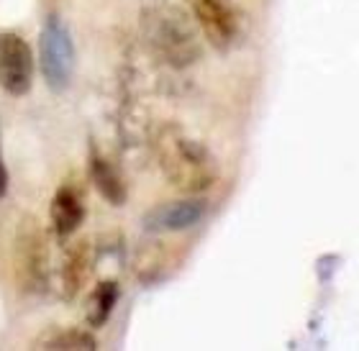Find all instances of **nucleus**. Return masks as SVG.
<instances>
[{
	"mask_svg": "<svg viewBox=\"0 0 359 351\" xmlns=\"http://www.w3.org/2000/svg\"><path fill=\"white\" fill-rule=\"evenodd\" d=\"M154 154L165 179L180 193L198 195L216 185L218 165L213 154L175 123H167L157 131Z\"/></svg>",
	"mask_w": 359,
	"mask_h": 351,
	"instance_id": "f257e3e1",
	"label": "nucleus"
},
{
	"mask_svg": "<svg viewBox=\"0 0 359 351\" xmlns=\"http://www.w3.org/2000/svg\"><path fill=\"white\" fill-rule=\"evenodd\" d=\"M144 39L159 60L187 67L201 57V41L193 18L177 6H151L142 15Z\"/></svg>",
	"mask_w": 359,
	"mask_h": 351,
	"instance_id": "f03ea898",
	"label": "nucleus"
},
{
	"mask_svg": "<svg viewBox=\"0 0 359 351\" xmlns=\"http://www.w3.org/2000/svg\"><path fill=\"white\" fill-rule=\"evenodd\" d=\"M13 280L23 295H41L49 284V244L36 216H23L13 233Z\"/></svg>",
	"mask_w": 359,
	"mask_h": 351,
	"instance_id": "7ed1b4c3",
	"label": "nucleus"
},
{
	"mask_svg": "<svg viewBox=\"0 0 359 351\" xmlns=\"http://www.w3.org/2000/svg\"><path fill=\"white\" fill-rule=\"evenodd\" d=\"M39 64L46 85L54 92L67 90L75 75V44L67 23L60 15H49L39 36Z\"/></svg>",
	"mask_w": 359,
	"mask_h": 351,
	"instance_id": "20e7f679",
	"label": "nucleus"
},
{
	"mask_svg": "<svg viewBox=\"0 0 359 351\" xmlns=\"http://www.w3.org/2000/svg\"><path fill=\"white\" fill-rule=\"evenodd\" d=\"M193 18L216 49H231L244 34V15L233 0H190Z\"/></svg>",
	"mask_w": 359,
	"mask_h": 351,
	"instance_id": "39448f33",
	"label": "nucleus"
},
{
	"mask_svg": "<svg viewBox=\"0 0 359 351\" xmlns=\"http://www.w3.org/2000/svg\"><path fill=\"white\" fill-rule=\"evenodd\" d=\"M31 85H34V52L29 41L15 31H3L0 34V88L8 95L23 97L29 95Z\"/></svg>",
	"mask_w": 359,
	"mask_h": 351,
	"instance_id": "423d86ee",
	"label": "nucleus"
},
{
	"mask_svg": "<svg viewBox=\"0 0 359 351\" xmlns=\"http://www.w3.org/2000/svg\"><path fill=\"white\" fill-rule=\"evenodd\" d=\"M205 200H172L151 208L144 216V228L149 233H172L193 228L205 216Z\"/></svg>",
	"mask_w": 359,
	"mask_h": 351,
	"instance_id": "0eeeda50",
	"label": "nucleus"
},
{
	"mask_svg": "<svg viewBox=\"0 0 359 351\" xmlns=\"http://www.w3.org/2000/svg\"><path fill=\"white\" fill-rule=\"evenodd\" d=\"M88 177L93 182V187L97 190V195L103 198L108 205L113 208H121L126 202V182L121 177V172L111 165V159L105 157L103 151L95 149V144L90 146L88 154Z\"/></svg>",
	"mask_w": 359,
	"mask_h": 351,
	"instance_id": "6e6552de",
	"label": "nucleus"
},
{
	"mask_svg": "<svg viewBox=\"0 0 359 351\" xmlns=\"http://www.w3.org/2000/svg\"><path fill=\"white\" fill-rule=\"evenodd\" d=\"M49 216H52L54 233H57L60 239L72 236V233H75L85 221V202H83L80 190H77L75 185L65 182V185L54 193Z\"/></svg>",
	"mask_w": 359,
	"mask_h": 351,
	"instance_id": "1a4fd4ad",
	"label": "nucleus"
},
{
	"mask_svg": "<svg viewBox=\"0 0 359 351\" xmlns=\"http://www.w3.org/2000/svg\"><path fill=\"white\" fill-rule=\"evenodd\" d=\"M93 262H95V256H93L90 241H77L67 249L65 264H62V298L67 303H72L88 284L90 275H93Z\"/></svg>",
	"mask_w": 359,
	"mask_h": 351,
	"instance_id": "9d476101",
	"label": "nucleus"
},
{
	"mask_svg": "<svg viewBox=\"0 0 359 351\" xmlns=\"http://www.w3.org/2000/svg\"><path fill=\"white\" fill-rule=\"evenodd\" d=\"M118 298H121L118 282L105 280V282L95 284V290H93V295L88 300V323L93 329H103L105 323L111 321L113 310L118 305Z\"/></svg>",
	"mask_w": 359,
	"mask_h": 351,
	"instance_id": "9b49d317",
	"label": "nucleus"
},
{
	"mask_svg": "<svg viewBox=\"0 0 359 351\" xmlns=\"http://www.w3.org/2000/svg\"><path fill=\"white\" fill-rule=\"evenodd\" d=\"M36 349H46V351H97L100 344H97L95 333L90 331H80V329H67L60 331V333H52L49 338L39 341Z\"/></svg>",
	"mask_w": 359,
	"mask_h": 351,
	"instance_id": "f8f14e48",
	"label": "nucleus"
},
{
	"mask_svg": "<svg viewBox=\"0 0 359 351\" xmlns=\"http://www.w3.org/2000/svg\"><path fill=\"white\" fill-rule=\"evenodd\" d=\"M8 185H11V174H8L6 157H3V144H0V198H6Z\"/></svg>",
	"mask_w": 359,
	"mask_h": 351,
	"instance_id": "ddd939ff",
	"label": "nucleus"
}]
</instances>
